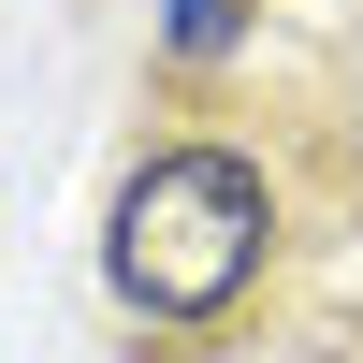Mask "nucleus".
<instances>
[{"instance_id": "f257e3e1", "label": "nucleus", "mask_w": 363, "mask_h": 363, "mask_svg": "<svg viewBox=\"0 0 363 363\" xmlns=\"http://www.w3.org/2000/svg\"><path fill=\"white\" fill-rule=\"evenodd\" d=\"M277 247V189H262L247 145H160L131 160L116 189V233H102V277L131 320H233Z\"/></svg>"}, {"instance_id": "f03ea898", "label": "nucleus", "mask_w": 363, "mask_h": 363, "mask_svg": "<svg viewBox=\"0 0 363 363\" xmlns=\"http://www.w3.org/2000/svg\"><path fill=\"white\" fill-rule=\"evenodd\" d=\"M247 15H262V0H160V44H174V58H233Z\"/></svg>"}]
</instances>
